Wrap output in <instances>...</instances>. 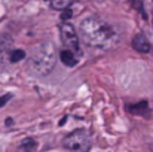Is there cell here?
Wrapping results in <instances>:
<instances>
[{
  "label": "cell",
  "instance_id": "1",
  "mask_svg": "<svg viewBox=\"0 0 153 152\" xmlns=\"http://www.w3.org/2000/svg\"><path fill=\"white\" fill-rule=\"evenodd\" d=\"M80 36L89 46L104 48L108 46L114 39V30L98 16H88L80 21Z\"/></svg>",
  "mask_w": 153,
  "mask_h": 152
},
{
  "label": "cell",
  "instance_id": "2",
  "mask_svg": "<svg viewBox=\"0 0 153 152\" xmlns=\"http://www.w3.org/2000/svg\"><path fill=\"white\" fill-rule=\"evenodd\" d=\"M56 63V51L52 43H40L37 45L30 54V69L40 76L51 73L53 66Z\"/></svg>",
  "mask_w": 153,
  "mask_h": 152
},
{
  "label": "cell",
  "instance_id": "3",
  "mask_svg": "<svg viewBox=\"0 0 153 152\" xmlns=\"http://www.w3.org/2000/svg\"><path fill=\"white\" fill-rule=\"evenodd\" d=\"M62 145L71 152H89L92 140L86 130H76L64 137Z\"/></svg>",
  "mask_w": 153,
  "mask_h": 152
},
{
  "label": "cell",
  "instance_id": "4",
  "mask_svg": "<svg viewBox=\"0 0 153 152\" xmlns=\"http://www.w3.org/2000/svg\"><path fill=\"white\" fill-rule=\"evenodd\" d=\"M59 31H61V40H62L65 49L71 51L77 58L82 57L83 51H82V46H80L77 33L74 31V27L71 24H68V22H62L61 27H59Z\"/></svg>",
  "mask_w": 153,
  "mask_h": 152
},
{
  "label": "cell",
  "instance_id": "5",
  "mask_svg": "<svg viewBox=\"0 0 153 152\" xmlns=\"http://www.w3.org/2000/svg\"><path fill=\"white\" fill-rule=\"evenodd\" d=\"M12 51H13V39L9 34L1 33L0 34V67H6L7 64H10Z\"/></svg>",
  "mask_w": 153,
  "mask_h": 152
},
{
  "label": "cell",
  "instance_id": "6",
  "mask_svg": "<svg viewBox=\"0 0 153 152\" xmlns=\"http://www.w3.org/2000/svg\"><path fill=\"white\" fill-rule=\"evenodd\" d=\"M132 48L138 52H141V54H146V52L150 51V42L147 40V37L143 33H138L132 39Z\"/></svg>",
  "mask_w": 153,
  "mask_h": 152
},
{
  "label": "cell",
  "instance_id": "7",
  "mask_svg": "<svg viewBox=\"0 0 153 152\" xmlns=\"http://www.w3.org/2000/svg\"><path fill=\"white\" fill-rule=\"evenodd\" d=\"M59 58H61V61L67 66V67H73V66H76L77 64V57L71 52V51L68 49H62L59 52Z\"/></svg>",
  "mask_w": 153,
  "mask_h": 152
},
{
  "label": "cell",
  "instance_id": "8",
  "mask_svg": "<svg viewBox=\"0 0 153 152\" xmlns=\"http://www.w3.org/2000/svg\"><path fill=\"white\" fill-rule=\"evenodd\" d=\"M128 110L134 115H140V116H144V115H149V104L147 101H140L137 104H132V106H128Z\"/></svg>",
  "mask_w": 153,
  "mask_h": 152
},
{
  "label": "cell",
  "instance_id": "9",
  "mask_svg": "<svg viewBox=\"0 0 153 152\" xmlns=\"http://www.w3.org/2000/svg\"><path fill=\"white\" fill-rule=\"evenodd\" d=\"M37 149V142L33 139H24L16 148V152H34Z\"/></svg>",
  "mask_w": 153,
  "mask_h": 152
},
{
  "label": "cell",
  "instance_id": "10",
  "mask_svg": "<svg viewBox=\"0 0 153 152\" xmlns=\"http://www.w3.org/2000/svg\"><path fill=\"white\" fill-rule=\"evenodd\" d=\"M73 3V0H51V6L52 9L55 10H65L70 7V4Z\"/></svg>",
  "mask_w": 153,
  "mask_h": 152
},
{
  "label": "cell",
  "instance_id": "11",
  "mask_svg": "<svg viewBox=\"0 0 153 152\" xmlns=\"http://www.w3.org/2000/svg\"><path fill=\"white\" fill-rule=\"evenodd\" d=\"M25 58V52L22 49H13L10 54V63H18Z\"/></svg>",
  "mask_w": 153,
  "mask_h": 152
},
{
  "label": "cell",
  "instance_id": "12",
  "mask_svg": "<svg viewBox=\"0 0 153 152\" xmlns=\"http://www.w3.org/2000/svg\"><path fill=\"white\" fill-rule=\"evenodd\" d=\"M71 10H68V9H65V10H62V13H61V19L62 21H67V19H70L71 18Z\"/></svg>",
  "mask_w": 153,
  "mask_h": 152
},
{
  "label": "cell",
  "instance_id": "13",
  "mask_svg": "<svg viewBox=\"0 0 153 152\" xmlns=\"http://www.w3.org/2000/svg\"><path fill=\"white\" fill-rule=\"evenodd\" d=\"M10 99H12V94H4L3 97H0V107H3Z\"/></svg>",
  "mask_w": 153,
  "mask_h": 152
},
{
  "label": "cell",
  "instance_id": "14",
  "mask_svg": "<svg viewBox=\"0 0 153 152\" xmlns=\"http://www.w3.org/2000/svg\"><path fill=\"white\" fill-rule=\"evenodd\" d=\"M4 124H6V125H7V127H9V125H12V124H13V121H12V118H7V119H6V122H4Z\"/></svg>",
  "mask_w": 153,
  "mask_h": 152
},
{
  "label": "cell",
  "instance_id": "15",
  "mask_svg": "<svg viewBox=\"0 0 153 152\" xmlns=\"http://www.w3.org/2000/svg\"><path fill=\"white\" fill-rule=\"evenodd\" d=\"M45 1H51V0H45Z\"/></svg>",
  "mask_w": 153,
  "mask_h": 152
}]
</instances>
